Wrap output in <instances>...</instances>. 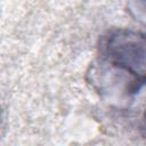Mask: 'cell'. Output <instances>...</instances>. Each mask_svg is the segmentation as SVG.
I'll use <instances>...</instances> for the list:
<instances>
[{
  "mask_svg": "<svg viewBox=\"0 0 146 146\" xmlns=\"http://www.w3.org/2000/svg\"><path fill=\"white\" fill-rule=\"evenodd\" d=\"M144 122H145V125H146V110L144 112Z\"/></svg>",
  "mask_w": 146,
  "mask_h": 146,
  "instance_id": "3957f363",
  "label": "cell"
},
{
  "mask_svg": "<svg viewBox=\"0 0 146 146\" xmlns=\"http://www.w3.org/2000/svg\"><path fill=\"white\" fill-rule=\"evenodd\" d=\"M91 82L106 94L130 98L146 86V33L113 29L99 41Z\"/></svg>",
  "mask_w": 146,
  "mask_h": 146,
  "instance_id": "6da1fadb",
  "label": "cell"
},
{
  "mask_svg": "<svg viewBox=\"0 0 146 146\" xmlns=\"http://www.w3.org/2000/svg\"><path fill=\"white\" fill-rule=\"evenodd\" d=\"M135 3V10L138 13V15L146 17V0H133Z\"/></svg>",
  "mask_w": 146,
  "mask_h": 146,
  "instance_id": "7a4b0ae2",
  "label": "cell"
}]
</instances>
